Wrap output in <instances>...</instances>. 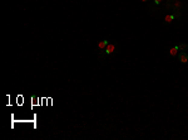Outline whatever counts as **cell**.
Returning <instances> with one entry per match:
<instances>
[{"label": "cell", "mask_w": 188, "mask_h": 140, "mask_svg": "<svg viewBox=\"0 0 188 140\" xmlns=\"http://www.w3.org/2000/svg\"><path fill=\"white\" fill-rule=\"evenodd\" d=\"M178 60H179V62H181L182 64L187 63V62H188V53H187V52H179Z\"/></svg>", "instance_id": "cell-4"}, {"label": "cell", "mask_w": 188, "mask_h": 140, "mask_svg": "<svg viewBox=\"0 0 188 140\" xmlns=\"http://www.w3.org/2000/svg\"><path fill=\"white\" fill-rule=\"evenodd\" d=\"M109 43H110V39H109V38H104V39L99 40V42H97V49H96V52H97V53H98V52H102Z\"/></svg>", "instance_id": "cell-2"}, {"label": "cell", "mask_w": 188, "mask_h": 140, "mask_svg": "<svg viewBox=\"0 0 188 140\" xmlns=\"http://www.w3.org/2000/svg\"><path fill=\"white\" fill-rule=\"evenodd\" d=\"M142 2H143V3H147V2H149V0H142Z\"/></svg>", "instance_id": "cell-7"}, {"label": "cell", "mask_w": 188, "mask_h": 140, "mask_svg": "<svg viewBox=\"0 0 188 140\" xmlns=\"http://www.w3.org/2000/svg\"><path fill=\"white\" fill-rule=\"evenodd\" d=\"M163 4V0H153V5L149 8V9H153V8H158Z\"/></svg>", "instance_id": "cell-6"}, {"label": "cell", "mask_w": 188, "mask_h": 140, "mask_svg": "<svg viewBox=\"0 0 188 140\" xmlns=\"http://www.w3.org/2000/svg\"><path fill=\"white\" fill-rule=\"evenodd\" d=\"M178 49H179V51H181V52H186V51H188V43H179L178 44Z\"/></svg>", "instance_id": "cell-5"}, {"label": "cell", "mask_w": 188, "mask_h": 140, "mask_svg": "<svg viewBox=\"0 0 188 140\" xmlns=\"http://www.w3.org/2000/svg\"><path fill=\"white\" fill-rule=\"evenodd\" d=\"M97 54L99 56V58H100V63H105L107 61L112 60V57L119 54V44L117 42L110 40V43L103 49V51L98 52Z\"/></svg>", "instance_id": "cell-1"}, {"label": "cell", "mask_w": 188, "mask_h": 140, "mask_svg": "<svg viewBox=\"0 0 188 140\" xmlns=\"http://www.w3.org/2000/svg\"><path fill=\"white\" fill-rule=\"evenodd\" d=\"M178 51H179V49H178V44H176V46H173L172 48H169L168 51H167V53H168V56L170 57V58H176V57L179 54Z\"/></svg>", "instance_id": "cell-3"}]
</instances>
